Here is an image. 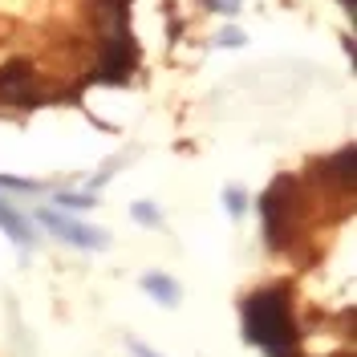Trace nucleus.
<instances>
[{
    "label": "nucleus",
    "mask_w": 357,
    "mask_h": 357,
    "mask_svg": "<svg viewBox=\"0 0 357 357\" xmlns=\"http://www.w3.org/2000/svg\"><path fill=\"white\" fill-rule=\"evenodd\" d=\"M244 337L260 345L268 357H292L296 321L284 289H260L244 301Z\"/></svg>",
    "instance_id": "f257e3e1"
},
{
    "label": "nucleus",
    "mask_w": 357,
    "mask_h": 357,
    "mask_svg": "<svg viewBox=\"0 0 357 357\" xmlns=\"http://www.w3.org/2000/svg\"><path fill=\"white\" fill-rule=\"evenodd\" d=\"M292 191H296V178L280 175L264 191V199H260V211H264V236H268L272 248H284V240H289V231H292Z\"/></svg>",
    "instance_id": "f03ea898"
},
{
    "label": "nucleus",
    "mask_w": 357,
    "mask_h": 357,
    "mask_svg": "<svg viewBox=\"0 0 357 357\" xmlns=\"http://www.w3.org/2000/svg\"><path fill=\"white\" fill-rule=\"evenodd\" d=\"M134 66H138V53H134V41L126 37V29L110 33V37H106V49H102L98 77H102V82H126Z\"/></svg>",
    "instance_id": "7ed1b4c3"
},
{
    "label": "nucleus",
    "mask_w": 357,
    "mask_h": 357,
    "mask_svg": "<svg viewBox=\"0 0 357 357\" xmlns=\"http://www.w3.org/2000/svg\"><path fill=\"white\" fill-rule=\"evenodd\" d=\"M0 98L21 102V106H37L41 86H37V73H33L29 61H8V66L0 69Z\"/></svg>",
    "instance_id": "20e7f679"
},
{
    "label": "nucleus",
    "mask_w": 357,
    "mask_h": 357,
    "mask_svg": "<svg viewBox=\"0 0 357 357\" xmlns=\"http://www.w3.org/2000/svg\"><path fill=\"white\" fill-rule=\"evenodd\" d=\"M41 223L53 227V236L66 240V244H77V248H106L110 244L102 231H93V227H86V223H77V220H66V215H57V211H41Z\"/></svg>",
    "instance_id": "39448f33"
},
{
    "label": "nucleus",
    "mask_w": 357,
    "mask_h": 357,
    "mask_svg": "<svg viewBox=\"0 0 357 357\" xmlns=\"http://www.w3.org/2000/svg\"><path fill=\"white\" fill-rule=\"evenodd\" d=\"M142 289L155 296L158 305H178V284L171 276H162V272H151V276H142Z\"/></svg>",
    "instance_id": "423d86ee"
},
{
    "label": "nucleus",
    "mask_w": 357,
    "mask_h": 357,
    "mask_svg": "<svg viewBox=\"0 0 357 357\" xmlns=\"http://www.w3.org/2000/svg\"><path fill=\"white\" fill-rule=\"evenodd\" d=\"M0 227H4V231H8L21 248H29V240H33V236H29V223L21 220V211H17V207H8L4 199H0Z\"/></svg>",
    "instance_id": "0eeeda50"
},
{
    "label": "nucleus",
    "mask_w": 357,
    "mask_h": 357,
    "mask_svg": "<svg viewBox=\"0 0 357 357\" xmlns=\"http://www.w3.org/2000/svg\"><path fill=\"white\" fill-rule=\"evenodd\" d=\"M223 207H227L231 215H244V207H248L244 191H240V187H227V191H223Z\"/></svg>",
    "instance_id": "6e6552de"
},
{
    "label": "nucleus",
    "mask_w": 357,
    "mask_h": 357,
    "mask_svg": "<svg viewBox=\"0 0 357 357\" xmlns=\"http://www.w3.org/2000/svg\"><path fill=\"white\" fill-rule=\"evenodd\" d=\"M57 203H61V207H77V211H86V207H93V199H89V195H57Z\"/></svg>",
    "instance_id": "1a4fd4ad"
},
{
    "label": "nucleus",
    "mask_w": 357,
    "mask_h": 357,
    "mask_svg": "<svg viewBox=\"0 0 357 357\" xmlns=\"http://www.w3.org/2000/svg\"><path fill=\"white\" fill-rule=\"evenodd\" d=\"M134 220H142V223H158V211L151 207V203H134Z\"/></svg>",
    "instance_id": "9d476101"
},
{
    "label": "nucleus",
    "mask_w": 357,
    "mask_h": 357,
    "mask_svg": "<svg viewBox=\"0 0 357 357\" xmlns=\"http://www.w3.org/2000/svg\"><path fill=\"white\" fill-rule=\"evenodd\" d=\"M0 187H8V191H37V183H24V178H8V175H0Z\"/></svg>",
    "instance_id": "9b49d317"
},
{
    "label": "nucleus",
    "mask_w": 357,
    "mask_h": 357,
    "mask_svg": "<svg viewBox=\"0 0 357 357\" xmlns=\"http://www.w3.org/2000/svg\"><path fill=\"white\" fill-rule=\"evenodd\" d=\"M130 354L134 357H158L155 349H151V345H142V341H130Z\"/></svg>",
    "instance_id": "f8f14e48"
},
{
    "label": "nucleus",
    "mask_w": 357,
    "mask_h": 357,
    "mask_svg": "<svg viewBox=\"0 0 357 357\" xmlns=\"http://www.w3.org/2000/svg\"><path fill=\"white\" fill-rule=\"evenodd\" d=\"M220 41H223V45H240V41H244V33H240V29H227Z\"/></svg>",
    "instance_id": "ddd939ff"
},
{
    "label": "nucleus",
    "mask_w": 357,
    "mask_h": 357,
    "mask_svg": "<svg viewBox=\"0 0 357 357\" xmlns=\"http://www.w3.org/2000/svg\"><path fill=\"white\" fill-rule=\"evenodd\" d=\"M211 8H220V13H236V8H240V0H215Z\"/></svg>",
    "instance_id": "4468645a"
},
{
    "label": "nucleus",
    "mask_w": 357,
    "mask_h": 357,
    "mask_svg": "<svg viewBox=\"0 0 357 357\" xmlns=\"http://www.w3.org/2000/svg\"><path fill=\"white\" fill-rule=\"evenodd\" d=\"M102 4H106V8H110V13H122V8H126V4H130V0H102Z\"/></svg>",
    "instance_id": "2eb2a0df"
},
{
    "label": "nucleus",
    "mask_w": 357,
    "mask_h": 357,
    "mask_svg": "<svg viewBox=\"0 0 357 357\" xmlns=\"http://www.w3.org/2000/svg\"><path fill=\"white\" fill-rule=\"evenodd\" d=\"M341 4H345V8H349V13H354V8H357V0H341Z\"/></svg>",
    "instance_id": "dca6fc26"
}]
</instances>
